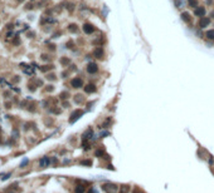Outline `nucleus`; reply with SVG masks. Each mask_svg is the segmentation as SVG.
Returning <instances> with one entry per match:
<instances>
[{"label":"nucleus","instance_id":"nucleus-1","mask_svg":"<svg viewBox=\"0 0 214 193\" xmlns=\"http://www.w3.org/2000/svg\"><path fill=\"white\" fill-rule=\"evenodd\" d=\"M82 114H83V112H82V110H74V112L71 114L69 122H71V123H74V122H76V120H77V119L82 115Z\"/></svg>","mask_w":214,"mask_h":193},{"label":"nucleus","instance_id":"nucleus-2","mask_svg":"<svg viewBox=\"0 0 214 193\" xmlns=\"http://www.w3.org/2000/svg\"><path fill=\"white\" fill-rule=\"evenodd\" d=\"M204 14H205V9H204L203 6H197V8L194 9V15H195V16H200V18H203V16H204Z\"/></svg>","mask_w":214,"mask_h":193},{"label":"nucleus","instance_id":"nucleus-3","mask_svg":"<svg viewBox=\"0 0 214 193\" xmlns=\"http://www.w3.org/2000/svg\"><path fill=\"white\" fill-rule=\"evenodd\" d=\"M97 70H98V66L96 63H90L87 65V71L90 74H95V73H97Z\"/></svg>","mask_w":214,"mask_h":193},{"label":"nucleus","instance_id":"nucleus-4","mask_svg":"<svg viewBox=\"0 0 214 193\" xmlns=\"http://www.w3.org/2000/svg\"><path fill=\"white\" fill-rule=\"evenodd\" d=\"M71 84L73 88H81V87L83 85V82H82L81 78H74V79H72Z\"/></svg>","mask_w":214,"mask_h":193},{"label":"nucleus","instance_id":"nucleus-5","mask_svg":"<svg viewBox=\"0 0 214 193\" xmlns=\"http://www.w3.org/2000/svg\"><path fill=\"white\" fill-rule=\"evenodd\" d=\"M83 32L86 33V34H92V33L95 32V28H93L92 24H84L83 25Z\"/></svg>","mask_w":214,"mask_h":193},{"label":"nucleus","instance_id":"nucleus-6","mask_svg":"<svg viewBox=\"0 0 214 193\" xmlns=\"http://www.w3.org/2000/svg\"><path fill=\"white\" fill-rule=\"evenodd\" d=\"M209 23H210V19H209V18H205V16H203V18L200 19V23H199V25H200V28H205V27H208V25H209Z\"/></svg>","mask_w":214,"mask_h":193},{"label":"nucleus","instance_id":"nucleus-7","mask_svg":"<svg viewBox=\"0 0 214 193\" xmlns=\"http://www.w3.org/2000/svg\"><path fill=\"white\" fill-rule=\"evenodd\" d=\"M93 54H95V57L96 58H102V55H103V50H102V48H97V49H95V52H93Z\"/></svg>","mask_w":214,"mask_h":193},{"label":"nucleus","instance_id":"nucleus-8","mask_svg":"<svg viewBox=\"0 0 214 193\" xmlns=\"http://www.w3.org/2000/svg\"><path fill=\"white\" fill-rule=\"evenodd\" d=\"M84 92L86 93H93V92H96V87L93 84H88L87 87H84Z\"/></svg>","mask_w":214,"mask_h":193},{"label":"nucleus","instance_id":"nucleus-9","mask_svg":"<svg viewBox=\"0 0 214 193\" xmlns=\"http://www.w3.org/2000/svg\"><path fill=\"white\" fill-rule=\"evenodd\" d=\"M181 19H183L185 23H189V21H190V14L186 13V11H184V13L181 14Z\"/></svg>","mask_w":214,"mask_h":193},{"label":"nucleus","instance_id":"nucleus-10","mask_svg":"<svg viewBox=\"0 0 214 193\" xmlns=\"http://www.w3.org/2000/svg\"><path fill=\"white\" fill-rule=\"evenodd\" d=\"M103 189H105V191H115V189H116V186H115V184H105V186H103Z\"/></svg>","mask_w":214,"mask_h":193},{"label":"nucleus","instance_id":"nucleus-11","mask_svg":"<svg viewBox=\"0 0 214 193\" xmlns=\"http://www.w3.org/2000/svg\"><path fill=\"white\" fill-rule=\"evenodd\" d=\"M49 164V159L47 158V157H44L42 161H40V167H47Z\"/></svg>","mask_w":214,"mask_h":193},{"label":"nucleus","instance_id":"nucleus-12","mask_svg":"<svg viewBox=\"0 0 214 193\" xmlns=\"http://www.w3.org/2000/svg\"><path fill=\"white\" fill-rule=\"evenodd\" d=\"M207 38L208 39H210V40H214V29L213 30H209V32H207Z\"/></svg>","mask_w":214,"mask_h":193},{"label":"nucleus","instance_id":"nucleus-13","mask_svg":"<svg viewBox=\"0 0 214 193\" xmlns=\"http://www.w3.org/2000/svg\"><path fill=\"white\" fill-rule=\"evenodd\" d=\"M188 3H189V5H190L191 8H193V6H194V8L198 6V0H188Z\"/></svg>","mask_w":214,"mask_h":193},{"label":"nucleus","instance_id":"nucleus-14","mask_svg":"<svg viewBox=\"0 0 214 193\" xmlns=\"http://www.w3.org/2000/svg\"><path fill=\"white\" fill-rule=\"evenodd\" d=\"M76 193H84V187L83 186H77L76 187Z\"/></svg>","mask_w":214,"mask_h":193},{"label":"nucleus","instance_id":"nucleus-15","mask_svg":"<svg viewBox=\"0 0 214 193\" xmlns=\"http://www.w3.org/2000/svg\"><path fill=\"white\" fill-rule=\"evenodd\" d=\"M68 29H69V32H73V33H76L77 30H78V28H77V25H76V24H71Z\"/></svg>","mask_w":214,"mask_h":193},{"label":"nucleus","instance_id":"nucleus-16","mask_svg":"<svg viewBox=\"0 0 214 193\" xmlns=\"http://www.w3.org/2000/svg\"><path fill=\"white\" fill-rule=\"evenodd\" d=\"M127 191H129V187H127V186H125V188H123V189L121 191V193H126Z\"/></svg>","mask_w":214,"mask_h":193},{"label":"nucleus","instance_id":"nucleus-17","mask_svg":"<svg viewBox=\"0 0 214 193\" xmlns=\"http://www.w3.org/2000/svg\"><path fill=\"white\" fill-rule=\"evenodd\" d=\"M90 193H96V191H95V189H91V191H90Z\"/></svg>","mask_w":214,"mask_h":193}]
</instances>
